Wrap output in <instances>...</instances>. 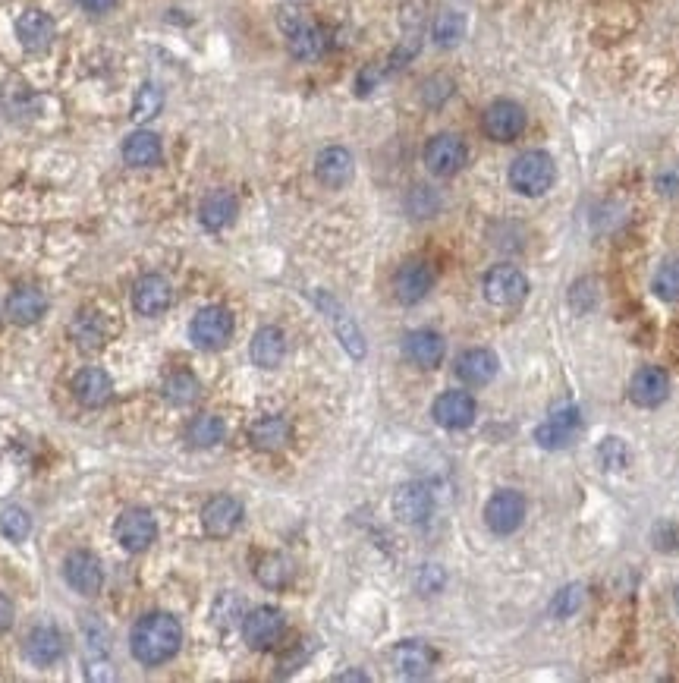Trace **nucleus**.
Listing matches in <instances>:
<instances>
[{
    "label": "nucleus",
    "mask_w": 679,
    "mask_h": 683,
    "mask_svg": "<svg viewBox=\"0 0 679 683\" xmlns=\"http://www.w3.org/2000/svg\"><path fill=\"white\" fill-rule=\"evenodd\" d=\"M183 646V627L173 614L151 611L133 624L129 633V652L145 668H158L164 661H170Z\"/></svg>",
    "instance_id": "obj_1"
},
{
    "label": "nucleus",
    "mask_w": 679,
    "mask_h": 683,
    "mask_svg": "<svg viewBox=\"0 0 679 683\" xmlns=\"http://www.w3.org/2000/svg\"><path fill=\"white\" fill-rule=\"evenodd\" d=\"M277 23H280L283 35H287V48L296 60L312 63V60H321L327 54V32L318 23H312L309 13H305L302 7L287 4L280 10Z\"/></svg>",
    "instance_id": "obj_2"
},
{
    "label": "nucleus",
    "mask_w": 679,
    "mask_h": 683,
    "mask_svg": "<svg viewBox=\"0 0 679 683\" xmlns=\"http://www.w3.org/2000/svg\"><path fill=\"white\" fill-rule=\"evenodd\" d=\"M554 180H557V164L551 155L541 152V148H535V152H522L510 164V186L525 199L544 196V192L554 186Z\"/></svg>",
    "instance_id": "obj_3"
},
{
    "label": "nucleus",
    "mask_w": 679,
    "mask_h": 683,
    "mask_svg": "<svg viewBox=\"0 0 679 683\" xmlns=\"http://www.w3.org/2000/svg\"><path fill=\"white\" fill-rule=\"evenodd\" d=\"M481 290H485V300L497 309H513L519 303H525L529 296V277H525L516 265H494L485 281H481Z\"/></svg>",
    "instance_id": "obj_4"
},
{
    "label": "nucleus",
    "mask_w": 679,
    "mask_h": 683,
    "mask_svg": "<svg viewBox=\"0 0 679 683\" xmlns=\"http://www.w3.org/2000/svg\"><path fill=\"white\" fill-rule=\"evenodd\" d=\"M525 123H529L525 108L510 98L491 101L485 114H481V130H485V136L494 142H516L525 133Z\"/></svg>",
    "instance_id": "obj_5"
},
{
    "label": "nucleus",
    "mask_w": 679,
    "mask_h": 683,
    "mask_svg": "<svg viewBox=\"0 0 679 683\" xmlns=\"http://www.w3.org/2000/svg\"><path fill=\"white\" fill-rule=\"evenodd\" d=\"M582 429H585V422H582L579 407L566 403V407L554 410L538 425L535 441H538V447H544V451H563V447H569L582 435Z\"/></svg>",
    "instance_id": "obj_6"
},
{
    "label": "nucleus",
    "mask_w": 679,
    "mask_h": 683,
    "mask_svg": "<svg viewBox=\"0 0 679 683\" xmlns=\"http://www.w3.org/2000/svg\"><path fill=\"white\" fill-rule=\"evenodd\" d=\"M233 315L230 309L224 306H205L199 315L192 318V325H189V337H192V344L199 347V350H221L230 344V337H233Z\"/></svg>",
    "instance_id": "obj_7"
},
{
    "label": "nucleus",
    "mask_w": 679,
    "mask_h": 683,
    "mask_svg": "<svg viewBox=\"0 0 679 683\" xmlns=\"http://www.w3.org/2000/svg\"><path fill=\"white\" fill-rule=\"evenodd\" d=\"M466 161H469V148L453 133H437L425 145V167L434 177H453L466 167Z\"/></svg>",
    "instance_id": "obj_8"
},
{
    "label": "nucleus",
    "mask_w": 679,
    "mask_h": 683,
    "mask_svg": "<svg viewBox=\"0 0 679 683\" xmlns=\"http://www.w3.org/2000/svg\"><path fill=\"white\" fill-rule=\"evenodd\" d=\"M525 520V498L516 488H500L485 504V523L494 536H513Z\"/></svg>",
    "instance_id": "obj_9"
},
{
    "label": "nucleus",
    "mask_w": 679,
    "mask_h": 683,
    "mask_svg": "<svg viewBox=\"0 0 679 683\" xmlns=\"http://www.w3.org/2000/svg\"><path fill=\"white\" fill-rule=\"evenodd\" d=\"M283 630H287V617H283L280 608H271V605H258V608H252L243 617V636H246V643L252 649H261V652L277 646Z\"/></svg>",
    "instance_id": "obj_10"
},
{
    "label": "nucleus",
    "mask_w": 679,
    "mask_h": 683,
    "mask_svg": "<svg viewBox=\"0 0 679 683\" xmlns=\"http://www.w3.org/2000/svg\"><path fill=\"white\" fill-rule=\"evenodd\" d=\"M434 510V495L425 482H403L393 492V517L406 526H422Z\"/></svg>",
    "instance_id": "obj_11"
},
{
    "label": "nucleus",
    "mask_w": 679,
    "mask_h": 683,
    "mask_svg": "<svg viewBox=\"0 0 679 683\" xmlns=\"http://www.w3.org/2000/svg\"><path fill=\"white\" fill-rule=\"evenodd\" d=\"M114 536L126 551H145L151 542L158 539V523H155V517H151V510L129 507L120 514V520L114 526Z\"/></svg>",
    "instance_id": "obj_12"
},
{
    "label": "nucleus",
    "mask_w": 679,
    "mask_h": 683,
    "mask_svg": "<svg viewBox=\"0 0 679 683\" xmlns=\"http://www.w3.org/2000/svg\"><path fill=\"white\" fill-rule=\"evenodd\" d=\"M431 287H434V271L428 262L412 259V262L400 265L397 274H393V296H397V303H403V306L422 303L431 293Z\"/></svg>",
    "instance_id": "obj_13"
},
{
    "label": "nucleus",
    "mask_w": 679,
    "mask_h": 683,
    "mask_svg": "<svg viewBox=\"0 0 679 683\" xmlns=\"http://www.w3.org/2000/svg\"><path fill=\"white\" fill-rule=\"evenodd\" d=\"M315 303L321 306V312L327 315V322L334 325V331H337V337H340V344H343V350L353 356V359H365V337H362V331H359V325H356V318L349 315L334 296H327V293H315Z\"/></svg>",
    "instance_id": "obj_14"
},
{
    "label": "nucleus",
    "mask_w": 679,
    "mask_h": 683,
    "mask_svg": "<svg viewBox=\"0 0 679 683\" xmlns=\"http://www.w3.org/2000/svg\"><path fill=\"white\" fill-rule=\"evenodd\" d=\"M246 510L233 495H214L205 507H202V526L211 539H227L239 529L243 523Z\"/></svg>",
    "instance_id": "obj_15"
},
{
    "label": "nucleus",
    "mask_w": 679,
    "mask_h": 683,
    "mask_svg": "<svg viewBox=\"0 0 679 683\" xmlns=\"http://www.w3.org/2000/svg\"><path fill=\"white\" fill-rule=\"evenodd\" d=\"M475 397L469 391H444L441 397L434 400V407H431V416L434 422L441 425V429H469V425L475 422Z\"/></svg>",
    "instance_id": "obj_16"
},
{
    "label": "nucleus",
    "mask_w": 679,
    "mask_h": 683,
    "mask_svg": "<svg viewBox=\"0 0 679 683\" xmlns=\"http://www.w3.org/2000/svg\"><path fill=\"white\" fill-rule=\"evenodd\" d=\"M670 397V375L661 366H642L629 381V400L642 410H654Z\"/></svg>",
    "instance_id": "obj_17"
},
{
    "label": "nucleus",
    "mask_w": 679,
    "mask_h": 683,
    "mask_svg": "<svg viewBox=\"0 0 679 683\" xmlns=\"http://www.w3.org/2000/svg\"><path fill=\"white\" fill-rule=\"evenodd\" d=\"M356 174V158L343 145H327L315 158V177L327 189H343Z\"/></svg>",
    "instance_id": "obj_18"
},
{
    "label": "nucleus",
    "mask_w": 679,
    "mask_h": 683,
    "mask_svg": "<svg viewBox=\"0 0 679 683\" xmlns=\"http://www.w3.org/2000/svg\"><path fill=\"white\" fill-rule=\"evenodd\" d=\"M173 303V287L164 274H145L136 281L133 290V309L145 318H158Z\"/></svg>",
    "instance_id": "obj_19"
},
{
    "label": "nucleus",
    "mask_w": 679,
    "mask_h": 683,
    "mask_svg": "<svg viewBox=\"0 0 679 683\" xmlns=\"http://www.w3.org/2000/svg\"><path fill=\"white\" fill-rule=\"evenodd\" d=\"M403 353L409 362H415L419 369H437L447 356V344L444 337L431 331V328H415L406 334L403 340Z\"/></svg>",
    "instance_id": "obj_20"
},
{
    "label": "nucleus",
    "mask_w": 679,
    "mask_h": 683,
    "mask_svg": "<svg viewBox=\"0 0 679 683\" xmlns=\"http://www.w3.org/2000/svg\"><path fill=\"white\" fill-rule=\"evenodd\" d=\"M390 661H393V668H397L400 677L406 680H422L431 674L434 668V649L428 643H422V639H406V643H400L397 649L390 652Z\"/></svg>",
    "instance_id": "obj_21"
},
{
    "label": "nucleus",
    "mask_w": 679,
    "mask_h": 683,
    "mask_svg": "<svg viewBox=\"0 0 679 683\" xmlns=\"http://www.w3.org/2000/svg\"><path fill=\"white\" fill-rule=\"evenodd\" d=\"M54 35H57L54 19L48 13H41V10H26L23 16L16 19V38L29 54L48 51L54 45Z\"/></svg>",
    "instance_id": "obj_22"
},
{
    "label": "nucleus",
    "mask_w": 679,
    "mask_h": 683,
    "mask_svg": "<svg viewBox=\"0 0 679 683\" xmlns=\"http://www.w3.org/2000/svg\"><path fill=\"white\" fill-rule=\"evenodd\" d=\"M63 580L70 583L73 592L79 595H95L104 583V573L95 554L89 551H73L67 561H63Z\"/></svg>",
    "instance_id": "obj_23"
},
{
    "label": "nucleus",
    "mask_w": 679,
    "mask_h": 683,
    "mask_svg": "<svg viewBox=\"0 0 679 683\" xmlns=\"http://www.w3.org/2000/svg\"><path fill=\"white\" fill-rule=\"evenodd\" d=\"M293 438V425L287 416H261L252 422L249 429V441L255 451H265V454H277L283 447L290 444Z\"/></svg>",
    "instance_id": "obj_24"
},
{
    "label": "nucleus",
    "mask_w": 679,
    "mask_h": 683,
    "mask_svg": "<svg viewBox=\"0 0 679 683\" xmlns=\"http://www.w3.org/2000/svg\"><path fill=\"white\" fill-rule=\"evenodd\" d=\"M73 394H76V400L82 403V407L95 410V407H104V403L114 397V381L104 369L89 366V369H82L73 378Z\"/></svg>",
    "instance_id": "obj_25"
},
{
    "label": "nucleus",
    "mask_w": 679,
    "mask_h": 683,
    "mask_svg": "<svg viewBox=\"0 0 679 683\" xmlns=\"http://www.w3.org/2000/svg\"><path fill=\"white\" fill-rule=\"evenodd\" d=\"M497 369H500V359H497V353L488 350V347L466 350L463 356L456 359V375H459V381L472 384V388H481V384L494 381Z\"/></svg>",
    "instance_id": "obj_26"
},
{
    "label": "nucleus",
    "mask_w": 679,
    "mask_h": 683,
    "mask_svg": "<svg viewBox=\"0 0 679 683\" xmlns=\"http://www.w3.org/2000/svg\"><path fill=\"white\" fill-rule=\"evenodd\" d=\"M236 211H239V202H236L233 192L214 189V192H208V196L202 199V205H199V221H202L205 230H214L217 233V230H224V227H230L236 221Z\"/></svg>",
    "instance_id": "obj_27"
},
{
    "label": "nucleus",
    "mask_w": 679,
    "mask_h": 683,
    "mask_svg": "<svg viewBox=\"0 0 679 683\" xmlns=\"http://www.w3.org/2000/svg\"><path fill=\"white\" fill-rule=\"evenodd\" d=\"M249 356H252V362L258 369H277L283 362V356H287V337H283V331L274 328V325L258 328L255 337H252Z\"/></svg>",
    "instance_id": "obj_28"
},
{
    "label": "nucleus",
    "mask_w": 679,
    "mask_h": 683,
    "mask_svg": "<svg viewBox=\"0 0 679 683\" xmlns=\"http://www.w3.org/2000/svg\"><path fill=\"white\" fill-rule=\"evenodd\" d=\"M63 649H67L63 646V636L51 624H41L26 636V655H29L32 665H41V668L54 665V661L63 658Z\"/></svg>",
    "instance_id": "obj_29"
},
{
    "label": "nucleus",
    "mask_w": 679,
    "mask_h": 683,
    "mask_svg": "<svg viewBox=\"0 0 679 683\" xmlns=\"http://www.w3.org/2000/svg\"><path fill=\"white\" fill-rule=\"evenodd\" d=\"M48 309V300H45V293L35 290V287H16L10 293V300H7V315H10V322L13 325H35L41 315H45Z\"/></svg>",
    "instance_id": "obj_30"
},
{
    "label": "nucleus",
    "mask_w": 679,
    "mask_h": 683,
    "mask_svg": "<svg viewBox=\"0 0 679 683\" xmlns=\"http://www.w3.org/2000/svg\"><path fill=\"white\" fill-rule=\"evenodd\" d=\"M161 155H164L161 139L151 130H136L123 142V161L129 167H155L161 161Z\"/></svg>",
    "instance_id": "obj_31"
},
{
    "label": "nucleus",
    "mask_w": 679,
    "mask_h": 683,
    "mask_svg": "<svg viewBox=\"0 0 679 683\" xmlns=\"http://www.w3.org/2000/svg\"><path fill=\"white\" fill-rule=\"evenodd\" d=\"M70 334L76 340V347L85 350V353H92V350H101L104 347V340H107V325H104V318L101 312H79L73 318V325H70Z\"/></svg>",
    "instance_id": "obj_32"
},
{
    "label": "nucleus",
    "mask_w": 679,
    "mask_h": 683,
    "mask_svg": "<svg viewBox=\"0 0 679 683\" xmlns=\"http://www.w3.org/2000/svg\"><path fill=\"white\" fill-rule=\"evenodd\" d=\"M224 432H227V425L221 416L202 413L186 425V441H189V447H214L224 441Z\"/></svg>",
    "instance_id": "obj_33"
},
{
    "label": "nucleus",
    "mask_w": 679,
    "mask_h": 683,
    "mask_svg": "<svg viewBox=\"0 0 679 683\" xmlns=\"http://www.w3.org/2000/svg\"><path fill=\"white\" fill-rule=\"evenodd\" d=\"M463 35H466V19L456 10H444L431 26V38L437 48H456L463 41Z\"/></svg>",
    "instance_id": "obj_34"
},
{
    "label": "nucleus",
    "mask_w": 679,
    "mask_h": 683,
    "mask_svg": "<svg viewBox=\"0 0 679 683\" xmlns=\"http://www.w3.org/2000/svg\"><path fill=\"white\" fill-rule=\"evenodd\" d=\"M164 397L173 403V407H189L202 397V384L192 372H173L164 384Z\"/></svg>",
    "instance_id": "obj_35"
},
{
    "label": "nucleus",
    "mask_w": 679,
    "mask_h": 683,
    "mask_svg": "<svg viewBox=\"0 0 679 683\" xmlns=\"http://www.w3.org/2000/svg\"><path fill=\"white\" fill-rule=\"evenodd\" d=\"M255 576L265 589H283L293 580V564H290V558H283V554H268V558H261V564L255 567Z\"/></svg>",
    "instance_id": "obj_36"
},
{
    "label": "nucleus",
    "mask_w": 679,
    "mask_h": 683,
    "mask_svg": "<svg viewBox=\"0 0 679 683\" xmlns=\"http://www.w3.org/2000/svg\"><path fill=\"white\" fill-rule=\"evenodd\" d=\"M595 457H598V463H601L604 469H610V473H620V469H626V466H629V460H632V454H629V444H626L623 438H617V435H607V438H601V441H598V451H595Z\"/></svg>",
    "instance_id": "obj_37"
},
{
    "label": "nucleus",
    "mask_w": 679,
    "mask_h": 683,
    "mask_svg": "<svg viewBox=\"0 0 679 683\" xmlns=\"http://www.w3.org/2000/svg\"><path fill=\"white\" fill-rule=\"evenodd\" d=\"M651 290L657 300L664 303H679V259H667L661 268H657Z\"/></svg>",
    "instance_id": "obj_38"
},
{
    "label": "nucleus",
    "mask_w": 679,
    "mask_h": 683,
    "mask_svg": "<svg viewBox=\"0 0 679 683\" xmlns=\"http://www.w3.org/2000/svg\"><path fill=\"white\" fill-rule=\"evenodd\" d=\"M0 532H4L10 542H23V539H29V532H32V517L26 514L23 507L7 504L4 510H0Z\"/></svg>",
    "instance_id": "obj_39"
},
{
    "label": "nucleus",
    "mask_w": 679,
    "mask_h": 683,
    "mask_svg": "<svg viewBox=\"0 0 679 683\" xmlns=\"http://www.w3.org/2000/svg\"><path fill=\"white\" fill-rule=\"evenodd\" d=\"M585 602V586L582 583H569L563 586L557 595H554V602H551V617H557V621H569Z\"/></svg>",
    "instance_id": "obj_40"
},
{
    "label": "nucleus",
    "mask_w": 679,
    "mask_h": 683,
    "mask_svg": "<svg viewBox=\"0 0 679 683\" xmlns=\"http://www.w3.org/2000/svg\"><path fill=\"white\" fill-rule=\"evenodd\" d=\"M406 211L412 218H434L441 211V196L431 186H415L406 196Z\"/></svg>",
    "instance_id": "obj_41"
},
{
    "label": "nucleus",
    "mask_w": 679,
    "mask_h": 683,
    "mask_svg": "<svg viewBox=\"0 0 679 683\" xmlns=\"http://www.w3.org/2000/svg\"><path fill=\"white\" fill-rule=\"evenodd\" d=\"M243 617H246L243 599H239L236 592H224L221 599H217V605H214V624L221 627V630H230L233 624H243Z\"/></svg>",
    "instance_id": "obj_42"
},
{
    "label": "nucleus",
    "mask_w": 679,
    "mask_h": 683,
    "mask_svg": "<svg viewBox=\"0 0 679 683\" xmlns=\"http://www.w3.org/2000/svg\"><path fill=\"white\" fill-rule=\"evenodd\" d=\"M161 104H164V95H161V89L158 85H142V89L136 92V101H133V117L139 120V123H145V120H151V117H158L161 114Z\"/></svg>",
    "instance_id": "obj_43"
},
{
    "label": "nucleus",
    "mask_w": 679,
    "mask_h": 683,
    "mask_svg": "<svg viewBox=\"0 0 679 683\" xmlns=\"http://www.w3.org/2000/svg\"><path fill=\"white\" fill-rule=\"evenodd\" d=\"M598 281L595 277H582V281L573 284V290H569V306H573L576 312H591L598 306Z\"/></svg>",
    "instance_id": "obj_44"
},
{
    "label": "nucleus",
    "mask_w": 679,
    "mask_h": 683,
    "mask_svg": "<svg viewBox=\"0 0 679 683\" xmlns=\"http://www.w3.org/2000/svg\"><path fill=\"white\" fill-rule=\"evenodd\" d=\"M450 95H453V82L447 76H431L422 85V101L428 104V108H441Z\"/></svg>",
    "instance_id": "obj_45"
},
{
    "label": "nucleus",
    "mask_w": 679,
    "mask_h": 683,
    "mask_svg": "<svg viewBox=\"0 0 679 683\" xmlns=\"http://www.w3.org/2000/svg\"><path fill=\"white\" fill-rule=\"evenodd\" d=\"M444 583H447V576H444V570L437 567V564H425L419 570V576H415V586H419V592H425V595L441 592Z\"/></svg>",
    "instance_id": "obj_46"
},
{
    "label": "nucleus",
    "mask_w": 679,
    "mask_h": 683,
    "mask_svg": "<svg viewBox=\"0 0 679 683\" xmlns=\"http://www.w3.org/2000/svg\"><path fill=\"white\" fill-rule=\"evenodd\" d=\"M651 542L657 551H679V526L664 520V523H657L654 532H651Z\"/></svg>",
    "instance_id": "obj_47"
},
{
    "label": "nucleus",
    "mask_w": 679,
    "mask_h": 683,
    "mask_svg": "<svg viewBox=\"0 0 679 683\" xmlns=\"http://www.w3.org/2000/svg\"><path fill=\"white\" fill-rule=\"evenodd\" d=\"M654 186L661 196H679V170H661V174L654 177Z\"/></svg>",
    "instance_id": "obj_48"
},
{
    "label": "nucleus",
    "mask_w": 679,
    "mask_h": 683,
    "mask_svg": "<svg viewBox=\"0 0 679 683\" xmlns=\"http://www.w3.org/2000/svg\"><path fill=\"white\" fill-rule=\"evenodd\" d=\"M378 79H381V70H378V67H365V70L359 73V79H356V92H359V95H368V92L378 85Z\"/></svg>",
    "instance_id": "obj_49"
},
{
    "label": "nucleus",
    "mask_w": 679,
    "mask_h": 683,
    "mask_svg": "<svg viewBox=\"0 0 679 683\" xmlns=\"http://www.w3.org/2000/svg\"><path fill=\"white\" fill-rule=\"evenodd\" d=\"M10 624H13V602L0 592V633L10 630Z\"/></svg>",
    "instance_id": "obj_50"
},
{
    "label": "nucleus",
    "mask_w": 679,
    "mask_h": 683,
    "mask_svg": "<svg viewBox=\"0 0 679 683\" xmlns=\"http://www.w3.org/2000/svg\"><path fill=\"white\" fill-rule=\"evenodd\" d=\"M76 4L89 13H107V10L117 7V0H76Z\"/></svg>",
    "instance_id": "obj_51"
},
{
    "label": "nucleus",
    "mask_w": 679,
    "mask_h": 683,
    "mask_svg": "<svg viewBox=\"0 0 679 683\" xmlns=\"http://www.w3.org/2000/svg\"><path fill=\"white\" fill-rule=\"evenodd\" d=\"M334 680H368L365 674H359V671H349V674H337Z\"/></svg>",
    "instance_id": "obj_52"
},
{
    "label": "nucleus",
    "mask_w": 679,
    "mask_h": 683,
    "mask_svg": "<svg viewBox=\"0 0 679 683\" xmlns=\"http://www.w3.org/2000/svg\"><path fill=\"white\" fill-rule=\"evenodd\" d=\"M673 602H676V611H679V586H676V592H673Z\"/></svg>",
    "instance_id": "obj_53"
}]
</instances>
